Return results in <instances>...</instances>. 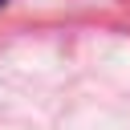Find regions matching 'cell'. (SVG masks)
<instances>
[{
	"instance_id": "cell-1",
	"label": "cell",
	"mask_w": 130,
	"mask_h": 130,
	"mask_svg": "<svg viewBox=\"0 0 130 130\" xmlns=\"http://www.w3.org/2000/svg\"><path fill=\"white\" fill-rule=\"evenodd\" d=\"M0 4H4V0H0Z\"/></svg>"
}]
</instances>
